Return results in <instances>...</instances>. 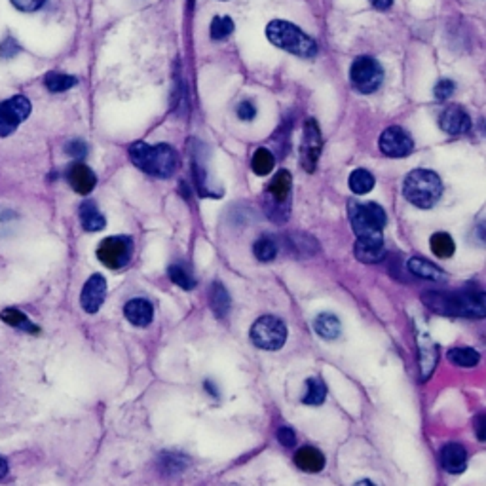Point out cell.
I'll return each instance as SVG.
<instances>
[{"mask_svg": "<svg viewBox=\"0 0 486 486\" xmlns=\"http://www.w3.org/2000/svg\"><path fill=\"white\" fill-rule=\"evenodd\" d=\"M253 253H255V257H257L260 262H270V260H274L275 255H277V243H275L272 237L264 235V237H260V240L255 242Z\"/></svg>", "mask_w": 486, "mask_h": 486, "instance_id": "obj_33", "label": "cell"}, {"mask_svg": "<svg viewBox=\"0 0 486 486\" xmlns=\"http://www.w3.org/2000/svg\"><path fill=\"white\" fill-rule=\"evenodd\" d=\"M189 458L182 454H173V452H165V454H160V460H158V467L160 471L164 473H180L189 467Z\"/></svg>", "mask_w": 486, "mask_h": 486, "instance_id": "obj_28", "label": "cell"}, {"mask_svg": "<svg viewBox=\"0 0 486 486\" xmlns=\"http://www.w3.org/2000/svg\"><path fill=\"white\" fill-rule=\"evenodd\" d=\"M65 150H67V154H71L74 158H84L87 152V145L84 141H80V139H72V141L67 142Z\"/></svg>", "mask_w": 486, "mask_h": 486, "instance_id": "obj_38", "label": "cell"}, {"mask_svg": "<svg viewBox=\"0 0 486 486\" xmlns=\"http://www.w3.org/2000/svg\"><path fill=\"white\" fill-rule=\"evenodd\" d=\"M80 222H82V228L87 232H99L107 224L105 217L92 200H86L84 204L80 205Z\"/></svg>", "mask_w": 486, "mask_h": 486, "instance_id": "obj_21", "label": "cell"}, {"mask_svg": "<svg viewBox=\"0 0 486 486\" xmlns=\"http://www.w3.org/2000/svg\"><path fill=\"white\" fill-rule=\"evenodd\" d=\"M306 388V395L302 397V401L306 405H321L327 397V385L321 378H308Z\"/></svg>", "mask_w": 486, "mask_h": 486, "instance_id": "obj_31", "label": "cell"}, {"mask_svg": "<svg viewBox=\"0 0 486 486\" xmlns=\"http://www.w3.org/2000/svg\"><path fill=\"white\" fill-rule=\"evenodd\" d=\"M10 2L21 12H36L44 6L46 0H10Z\"/></svg>", "mask_w": 486, "mask_h": 486, "instance_id": "obj_39", "label": "cell"}, {"mask_svg": "<svg viewBox=\"0 0 486 486\" xmlns=\"http://www.w3.org/2000/svg\"><path fill=\"white\" fill-rule=\"evenodd\" d=\"M124 315L135 327H147L154 319V308L147 298H134L124 306Z\"/></svg>", "mask_w": 486, "mask_h": 486, "instance_id": "obj_19", "label": "cell"}, {"mask_svg": "<svg viewBox=\"0 0 486 486\" xmlns=\"http://www.w3.org/2000/svg\"><path fill=\"white\" fill-rule=\"evenodd\" d=\"M348 184L353 194H367L374 187V177L365 169H355L348 179Z\"/></svg>", "mask_w": 486, "mask_h": 486, "instance_id": "obj_30", "label": "cell"}, {"mask_svg": "<svg viewBox=\"0 0 486 486\" xmlns=\"http://www.w3.org/2000/svg\"><path fill=\"white\" fill-rule=\"evenodd\" d=\"M422 300L432 312L450 317H485V295L480 289L427 290Z\"/></svg>", "mask_w": 486, "mask_h": 486, "instance_id": "obj_1", "label": "cell"}, {"mask_svg": "<svg viewBox=\"0 0 486 486\" xmlns=\"http://www.w3.org/2000/svg\"><path fill=\"white\" fill-rule=\"evenodd\" d=\"M107 297V279L101 274H94L84 285L82 295H80V304L84 308V312L87 314H95L99 312V308L103 306Z\"/></svg>", "mask_w": 486, "mask_h": 486, "instance_id": "obj_13", "label": "cell"}, {"mask_svg": "<svg viewBox=\"0 0 486 486\" xmlns=\"http://www.w3.org/2000/svg\"><path fill=\"white\" fill-rule=\"evenodd\" d=\"M6 473H8V462H6V458L0 456V478L4 477Z\"/></svg>", "mask_w": 486, "mask_h": 486, "instance_id": "obj_44", "label": "cell"}, {"mask_svg": "<svg viewBox=\"0 0 486 486\" xmlns=\"http://www.w3.org/2000/svg\"><path fill=\"white\" fill-rule=\"evenodd\" d=\"M353 253L361 262L377 264L385 257L384 237H357Z\"/></svg>", "mask_w": 486, "mask_h": 486, "instance_id": "obj_15", "label": "cell"}, {"mask_svg": "<svg viewBox=\"0 0 486 486\" xmlns=\"http://www.w3.org/2000/svg\"><path fill=\"white\" fill-rule=\"evenodd\" d=\"M251 340L260 350H268V352L282 350L287 340V327L282 319H277L274 315H264L253 323Z\"/></svg>", "mask_w": 486, "mask_h": 486, "instance_id": "obj_7", "label": "cell"}, {"mask_svg": "<svg viewBox=\"0 0 486 486\" xmlns=\"http://www.w3.org/2000/svg\"><path fill=\"white\" fill-rule=\"evenodd\" d=\"M378 147L388 158H405L412 152L414 142H412V137L403 127L392 126L380 135Z\"/></svg>", "mask_w": 486, "mask_h": 486, "instance_id": "obj_12", "label": "cell"}, {"mask_svg": "<svg viewBox=\"0 0 486 486\" xmlns=\"http://www.w3.org/2000/svg\"><path fill=\"white\" fill-rule=\"evenodd\" d=\"M44 86L47 87V92L52 94H61L71 89L72 86H76V78L71 74H61V72H47L44 78Z\"/></svg>", "mask_w": 486, "mask_h": 486, "instance_id": "obj_27", "label": "cell"}, {"mask_svg": "<svg viewBox=\"0 0 486 486\" xmlns=\"http://www.w3.org/2000/svg\"><path fill=\"white\" fill-rule=\"evenodd\" d=\"M439 124L443 131H447L448 135H463L471 129V116L462 107L452 105V107H447L443 110Z\"/></svg>", "mask_w": 486, "mask_h": 486, "instance_id": "obj_14", "label": "cell"}, {"mask_svg": "<svg viewBox=\"0 0 486 486\" xmlns=\"http://www.w3.org/2000/svg\"><path fill=\"white\" fill-rule=\"evenodd\" d=\"M167 274H169V277H171V282L175 283V285H179V287H182V289H194V285H196V282H194V277L187 272V268L179 266V264H173V266H169V270H167Z\"/></svg>", "mask_w": 486, "mask_h": 486, "instance_id": "obj_35", "label": "cell"}, {"mask_svg": "<svg viewBox=\"0 0 486 486\" xmlns=\"http://www.w3.org/2000/svg\"><path fill=\"white\" fill-rule=\"evenodd\" d=\"M0 319L4 323H8V325H12V327H16V329L27 330V332H40L39 327H36L23 312H19L16 308H6V310H2V312H0Z\"/></svg>", "mask_w": 486, "mask_h": 486, "instance_id": "obj_25", "label": "cell"}, {"mask_svg": "<svg viewBox=\"0 0 486 486\" xmlns=\"http://www.w3.org/2000/svg\"><path fill=\"white\" fill-rule=\"evenodd\" d=\"M370 4L377 10H388L392 8L393 0H370Z\"/></svg>", "mask_w": 486, "mask_h": 486, "instance_id": "obj_43", "label": "cell"}, {"mask_svg": "<svg viewBox=\"0 0 486 486\" xmlns=\"http://www.w3.org/2000/svg\"><path fill=\"white\" fill-rule=\"evenodd\" d=\"M454 92H456V84L452 82V80H448V78H443L439 84L435 86V97L441 99V101L448 99V97L454 94Z\"/></svg>", "mask_w": 486, "mask_h": 486, "instance_id": "obj_36", "label": "cell"}, {"mask_svg": "<svg viewBox=\"0 0 486 486\" xmlns=\"http://www.w3.org/2000/svg\"><path fill=\"white\" fill-rule=\"evenodd\" d=\"M232 31H234V21H232V17H228V16L213 17L211 27H209V32H211L213 40L228 39V36L232 34Z\"/></svg>", "mask_w": 486, "mask_h": 486, "instance_id": "obj_34", "label": "cell"}, {"mask_svg": "<svg viewBox=\"0 0 486 486\" xmlns=\"http://www.w3.org/2000/svg\"><path fill=\"white\" fill-rule=\"evenodd\" d=\"M266 39L279 50H285L298 57H314L317 54L315 40L310 39L297 25L283 21V19H274L268 23Z\"/></svg>", "mask_w": 486, "mask_h": 486, "instance_id": "obj_3", "label": "cell"}, {"mask_svg": "<svg viewBox=\"0 0 486 486\" xmlns=\"http://www.w3.org/2000/svg\"><path fill=\"white\" fill-rule=\"evenodd\" d=\"M408 272H412L416 277H422V279H430V282H443L445 279V272L437 268L435 264H432L430 260H423L420 257L408 260Z\"/></svg>", "mask_w": 486, "mask_h": 486, "instance_id": "obj_22", "label": "cell"}, {"mask_svg": "<svg viewBox=\"0 0 486 486\" xmlns=\"http://www.w3.org/2000/svg\"><path fill=\"white\" fill-rule=\"evenodd\" d=\"M348 215L357 237H382L385 213L378 204H361L357 200H352L348 204Z\"/></svg>", "mask_w": 486, "mask_h": 486, "instance_id": "obj_6", "label": "cell"}, {"mask_svg": "<svg viewBox=\"0 0 486 486\" xmlns=\"http://www.w3.org/2000/svg\"><path fill=\"white\" fill-rule=\"evenodd\" d=\"M441 465L452 475H460L467 467V452L458 443H448L441 450Z\"/></svg>", "mask_w": 486, "mask_h": 486, "instance_id": "obj_17", "label": "cell"}, {"mask_svg": "<svg viewBox=\"0 0 486 486\" xmlns=\"http://www.w3.org/2000/svg\"><path fill=\"white\" fill-rule=\"evenodd\" d=\"M274 164H275V158L270 150L268 149L255 150V154H253V160H251V167H253V171L257 173V175H268V173H272Z\"/></svg>", "mask_w": 486, "mask_h": 486, "instance_id": "obj_32", "label": "cell"}, {"mask_svg": "<svg viewBox=\"0 0 486 486\" xmlns=\"http://www.w3.org/2000/svg\"><path fill=\"white\" fill-rule=\"evenodd\" d=\"M134 253V242L127 235H112L103 240L101 245L97 247V259L107 268L118 270L126 266Z\"/></svg>", "mask_w": 486, "mask_h": 486, "instance_id": "obj_9", "label": "cell"}, {"mask_svg": "<svg viewBox=\"0 0 486 486\" xmlns=\"http://www.w3.org/2000/svg\"><path fill=\"white\" fill-rule=\"evenodd\" d=\"M277 441L282 443L283 447H295V443H297V435H295V432H293L290 427L283 425V427L277 430Z\"/></svg>", "mask_w": 486, "mask_h": 486, "instance_id": "obj_40", "label": "cell"}, {"mask_svg": "<svg viewBox=\"0 0 486 486\" xmlns=\"http://www.w3.org/2000/svg\"><path fill=\"white\" fill-rule=\"evenodd\" d=\"M295 463L298 469L306 473H319L325 467V456L314 447H304L295 454Z\"/></svg>", "mask_w": 486, "mask_h": 486, "instance_id": "obj_20", "label": "cell"}, {"mask_svg": "<svg viewBox=\"0 0 486 486\" xmlns=\"http://www.w3.org/2000/svg\"><path fill=\"white\" fill-rule=\"evenodd\" d=\"M405 198L420 209H430L437 204L443 194V182L435 171L430 169H414L408 173L403 187Z\"/></svg>", "mask_w": 486, "mask_h": 486, "instance_id": "obj_4", "label": "cell"}, {"mask_svg": "<svg viewBox=\"0 0 486 486\" xmlns=\"http://www.w3.org/2000/svg\"><path fill=\"white\" fill-rule=\"evenodd\" d=\"M384 80V69L372 57H357L350 67V82L359 94H372L377 92Z\"/></svg>", "mask_w": 486, "mask_h": 486, "instance_id": "obj_8", "label": "cell"}, {"mask_svg": "<svg viewBox=\"0 0 486 486\" xmlns=\"http://www.w3.org/2000/svg\"><path fill=\"white\" fill-rule=\"evenodd\" d=\"M67 179L71 182L72 190L82 194V196L89 194L95 189V184H97L95 173L86 164H72L69 167V171H67Z\"/></svg>", "mask_w": 486, "mask_h": 486, "instance_id": "obj_16", "label": "cell"}, {"mask_svg": "<svg viewBox=\"0 0 486 486\" xmlns=\"http://www.w3.org/2000/svg\"><path fill=\"white\" fill-rule=\"evenodd\" d=\"M19 52H21V46H19L14 39H6L0 44V57H2V59H12V57H16Z\"/></svg>", "mask_w": 486, "mask_h": 486, "instance_id": "obj_37", "label": "cell"}, {"mask_svg": "<svg viewBox=\"0 0 486 486\" xmlns=\"http://www.w3.org/2000/svg\"><path fill=\"white\" fill-rule=\"evenodd\" d=\"M321 154V131L315 124V120H308L304 124V134H302V147H300V164L308 173L315 171V165Z\"/></svg>", "mask_w": 486, "mask_h": 486, "instance_id": "obj_11", "label": "cell"}, {"mask_svg": "<svg viewBox=\"0 0 486 486\" xmlns=\"http://www.w3.org/2000/svg\"><path fill=\"white\" fill-rule=\"evenodd\" d=\"M447 357L450 363H454L458 367H465V369L475 367L480 361V355L473 348H452V350H448Z\"/></svg>", "mask_w": 486, "mask_h": 486, "instance_id": "obj_26", "label": "cell"}, {"mask_svg": "<svg viewBox=\"0 0 486 486\" xmlns=\"http://www.w3.org/2000/svg\"><path fill=\"white\" fill-rule=\"evenodd\" d=\"M430 243H432L433 255H435V257H439V259H450V257L454 255V249H456L454 242H452V237H450L448 234H445V232H437V234H433Z\"/></svg>", "mask_w": 486, "mask_h": 486, "instance_id": "obj_29", "label": "cell"}, {"mask_svg": "<svg viewBox=\"0 0 486 486\" xmlns=\"http://www.w3.org/2000/svg\"><path fill=\"white\" fill-rule=\"evenodd\" d=\"M290 187H293V177L289 171H277L274 179L268 182L264 190V211L268 219L274 220L277 224H283L290 211Z\"/></svg>", "mask_w": 486, "mask_h": 486, "instance_id": "obj_5", "label": "cell"}, {"mask_svg": "<svg viewBox=\"0 0 486 486\" xmlns=\"http://www.w3.org/2000/svg\"><path fill=\"white\" fill-rule=\"evenodd\" d=\"M418 348H420V378L423 382L432 377L433 369L437 365V346L427 332L418 335Z\"/></svg>", "mask_w": 486, "mask_h": 486, "instance_id": "obj_18", "label": "cell"}, {"mask_svg": "<svg viewBox=\"0 0 486 486\" xmlns=\"http://www.w3.org/2000/svg\"><path fill=\"white\" fill-rule=\"evenodd\" d=\"M257 116V109L251 101H243L240 107H237V118L243 120V122H249L253 118Z\"/></svg>", "mask_w": 486, "mask_h": 486, "instance_id": "obj_41", "label": "cell"}, {"mask_svg": "<svg viewBox=\"0 0 486 486\" xmlns=\"http://www.w3.org/2000/svg\"><path fill=\"white\" fill-rule=\"evenodd\" d=\"M314 329L315 332L321 338H325V340H335V338L340 337V332H342V323H340V319H338L337 315L319 314L315 317Z\"/></svg>", "mask_w": 486, "mask_h": 486, "instance_id": "obj_23", "label": "cell"}, {"mask_svg": "<svg viewBox=\"0 0 486 486\" xmlns=\"http://www.w3.org/2000/svg\"><path fill=\"white\" fill-rule=\"evenodd\" d=\"M475 430H477L478 441H485L486 439V435H485V416H483V414L475 418Z\"/></svg>", "mask_w": 486, "mask_h": 486, "instance_id": "obj_42", "label": "cell"}, {"mask_svg": "<svg viewBox=\"0 0 486 486\" xmlns=\"http://www.w3.org/2000/svg\"><path fill=\"white\" fill-rule=\"evenodd\" d=\"M31 114V101L25 95H14L0 103V137H8Z\"/></svg>", "mask_w": 486, "mask_h": 486, "instance_id": "obj_10", "label": "cell"}, {"mask_svg": "<svg viewBox=\"0 0 486 486\" xmlns=\"http://www.w3.org/2000/svg\"><path fill=\"white\" fill-rule=\"evenodd\" d=\"M209 298H211L213 312L217 314L219 319H224V317L228 315V312H230V295H228V290L224 289V285L219 282L213 283Z\"/></svg>", "mask_w": 486, "mask_h": 486, "instance_id": "obj_24", "label": "cell"}, {"mask_svg": "<svg viewBox=\"0 0 486 486\" xmlns=\"http://www.w3.org/2000/svg\"><path fill=\"white\" fill-rule=\"evenodd\" d=\"M129 158L141 171L160 177V179L171 177L177 169V154L167 145L150 147L147 142H135L129 149Z\"/></svg>", "mask_w": 486, "mask_h": 486, "instance_id": "obj_2", "label": "cell"}]
</instances>
